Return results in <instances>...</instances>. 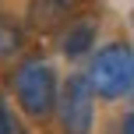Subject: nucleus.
I'll use <instances>...</instances> for the list:
<instances>
[{
    "label": "nucleus",
    "mask_w": 134,
    "mask_h": 134,
    "mask_svg": "<svg viewBox=\"0 0 134 134\" xmlns=\"http://www.w3.org/2000/svg\"><path fill=\"white\" fill-rule=\"evenodd\" d=\"M0 134H14V124H11V116H7L4 106H0Z\"/></svg>",
    "instance_id": "nucleus-7"
},
{
    "label": "nucleus",
    "mask_w": 134,
    "mask_h": 134,
    "mask_svg": "<svg viewBox=\"0 0 134 134\" xmlns=\"http://www.w3.org/2000/svg\"><path fill=\"white\" fill-rule=\"evenodd\" d=\"M21 42H25V32H21V25L11 18V14H0V60L14 57V53L21 49Z\"/></svg>",
    "instance_id": "nucleus-6"
},
{
    "label": "nucleus",
    "mask_w": 134,
    "mask_h": 134,
    "mask_svg": "<svg viewBox=\"0 0 134 134\" xmlns=\"http://www.w3.org/2000/svg\"><path fill=\"white\" fill-rule=\"evenodd\" d=\"M60 4L67 7V11H74V7H78V4H81V0H60Z\"/></svg>",
    "instance_id": "nucleus-9"
},
{
    "label": "nucleus",
    "mask_w": 134,
    "mask_h": 134,
    "mask_svg": "<svg viewBox=\"0 0 134 134\" xmlns=\"http://www.w3.org/2000/svg\"><path fill=\"white\" fill-rule=\"evenodd\" d=\"M88 81H92L99 99H124L134 92V49L127 42H109L88 64Z\"/></svg>",
    "instance_id": "nucleus-1"
},
{
    "label": "nucleus",
    "mask_w": 134,
    "mask_h": 134,
    "mask_svg": "<svg viewBox=\"0 0 134 134\" xmlns=\"http://www.w3.org/2000/svg\"><path fill=\"white\" fill-rule=\"evenodd\" d=\"M95 18H74V21H67L64 25V32H60V49H64V57H85L88 49H92V42H95Z\"/></svg>",
    "instance_id": "nucleus-4"
},
{
    "label": "nucleus",
    "mask_w": 134,
    "mask_h": 134,
    "mask_svg": "<svg viewBox=\"0 0 134 134\" xmlns=\"http://www.w3.org/2000/svg\"><path fill=\"white\" fill-rule=\"evenodd\" d=\"M95 116V88L88 74H71L57 95V120L64 134H88Z\"/></svg>",
    "instance_id": "nucleus-3"
},
{
    "label": "nucleus",
    "mask_w": 134,
    "mask_h": 134,
    "mask_svg": "<svg viewBox=\"0 0 134 134\" xmlns=\"http://www.w3.org/2000/svg\"><path fill=\"white\" fill-rule=\"evenodd\" d=\"M120 134H134V113L124 116V124H120Z\"/></svg>",
    "instance_id": "nucleus-8"
},
{
    "label": "nucleus",
    "mask_w": 134,
    "mask_h": 134,
    "mask_svg": "<svg viewBox=\"0 0 134 134\" xmlns=\"http://www.w3.org/2000/svg\"><path fill=\"white\" fill-rule=\"evenodd\" d=\"M14 95H18L21 109H25L28 116L42 120V116H49L57 109L60 81H57L53 67H49L46 60L32 57V60H25L18 71H14Z\"/></svg>",
    "instance_id": "nucleus-2"
},
{
    "label": "nucleus",
    "mask_w": 134,
    "mask_h": 134,
    "mask_svg": "<svg viewBox=\"0 0 134 134\" xmlns=\"http://www.w3.org/2000/svg\"><path fill=\"white\" fill-rule=\"evenodd\" d=\"M67 7L60 0H32L28 4V21H32V28H39V32H53V28H64L67 25Z\"/></svg>",
    "instance_id": "nucleus-5"
},
{
    "label": "nucleus",
    "mask_w": 134,
    "mask_h": 134,
    "mask_svg": "<svg viewBox=\"0 0 134 134\" xmlns=\"http://www.w3.org/2000/svg\"><path fill=\"white\" fill-rule=\"evenodd\" d=\"M131 21H134V14H131Z\"/></svg>",
    "instance_id": "nucleus-10"
}]
</instances>
